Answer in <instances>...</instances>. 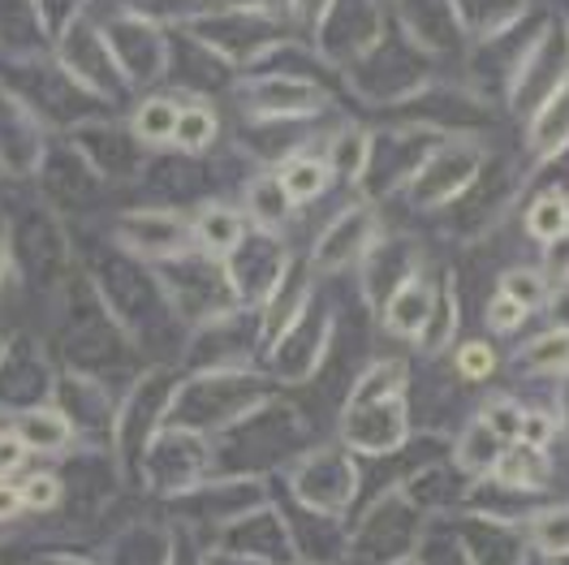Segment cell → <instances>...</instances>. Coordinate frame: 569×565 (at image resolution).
<instances>
[{"instance_id": "25", "label": "cell", "mask_w": 569, "mask_h": 565, "mask_svg": "<svg viewBox=\"0 0 569 565\" xmlns=\"http://www.w3.org/2000/svg\"><path fill=\"white\" fill-rule=\"evenodd\" d=\"M500 294H509V298L522 303L527 311L548 307V298H552V289L539 277V268H509V272H500Z\"/></svg>"}, {"instance_id": "36", "label": "cell", "mask_w": 569, "mask_h": 565, "mask_svg": "<svg viewBox=\"0 0 569 565\" xmlns=\"http://www.w3.org/2000/svg\"><path fill=\"white\" fill-rule=\"evenodd\" d=\"M389 565H423V562H419V557H410V553H406V557H392Z\"/></svg>"}, {"instance_id": "32", "label": "cell", "mask_w": 569, "mask_h": 565, "mask_svg": "<svg viewBox=\"0 0 569 565\" xmlns=\"http://www.w3.org/2000/svg\"><path fill=\"white\" fill-rule=\"evenodd\" d=\"M289 9V22L293 27H302V31H311V36H320L323 18H328V9H332V0H284Z\"/></svg>"}, {"instance_id": "9", "label": "cell", "mask_w": 569, "mask_h": 565, "mask_svg": "<svg viewBox=\"0 0 569 565\" xmlns=\"http://www.w3.org/2000/svg\"><path fill=\"white\" fill-rule=\"evenodd\" d=\"M527 151L535 165L557 160L569 151V70L557 78V87L531 108V126H527Z\"/></svg>"}, {"instance_id": "31", "label": "cell", "mask_w": 569, "mask_h": 565, "mask_svg": "<svg viewBox=\"0 0 569 565\" xmlns=\"http://www.w3.org/2000/svg\"><path fill=\"white\" fill-rule=\"evenodd\" d=\"M539 277L548 281V289H561V285H569V238H561V242H548V247H543Z\"/></svg>"}, {"instance_id": "18", "label": "cell", "mask_w": 569, "mask_h": 565, "mask_svg": "<svg viewBox=\"0 0 569 565\" xmlns=\"http://www.w3.org/2000/svg\"><path fill=\"white\" fill-rule=\"evenodd\" d=\"M513 363H518V371H527V376H566L569 371V328H548V333H539L535 341H527L522 350L513 354Z\"/></svg>"}, {"instance_id": "1", "label": "cell", "mask_w": 569, "mask_h": 565, "mask_svg": "<svg viewBox=\"0 0 569 565\" xmlns=\"http://www.w3.org/2000/svg\"><path fill=\"white\" fill-rule=\"evenodd\" d=\"M483 165H488V151L475 139H445L440 135L401 190H406L415 212H440L445 204L462 199L466 190L479 181Z\"/></svg>"}, {"instance_id": "16", "label": "cell", "mask_w": 569, "mask_h": 565, "mask_svg": "<svg viewBox=\"0 0 569 565\" xmlns=\"http://www.w3.org/2000/svg\"><path fill=\"white\" fill-rule=\"evenodd\" d=\"M500 449H505V440H500L497 432H492V427L475 415V419H466V427L458 432V445H453V466H458L462 475H470V479H483V475H492Z\"/></svg>"}, {"instance_id": "30", "label": "cell", "mask_w": 569, "mask_h": 565, "mask_svg": "<svg viewBox=\"0 0 569 565\" xmlns=\"http://www.w3.org/2000/svg\"><path fill=\"white\" fill-rule=\"evenodd\" d=\"M18 496H22V509H52L61 500V484L57 475H31L18 484Z\"/></svg>"}, {"instance_id": "12", "label": "cell", "mask_w": 569, "mask_h": 565, "mask_svg": "<svg viewBox=\"0 0 569 565\" xmlns=\"http://www.w3.org/2000/svg\"><path fill=\"white\" fill-rule=\"evenodd\" d=\"M548 479H552V458L548 449H535L527 440H509L500 449L497 466H492V484L505 493H548Z\"/></svg>"}, {"instance_id": "19", "label": "cell", "mask_w": 569, "mask_h": 565, "mask_svg": "<svg viewBox=\"0 0 569 565\" xmlns=\"http://www.w3.org/2000/svg\"><path fill=\"white\" fill-rule=\"evenodd\" d=\"M247 220H254L259 229H281L284 220H289V212H293V204H289V195H284L281 177L277 174H259L247 181Z\"/></svg>"}, {"instance_id": "37", "label": "cell", "mask_w": 569, "mask_h": 565, "mask_svg": "<svg viewBox=\"0 0 569 565\" xmlns=\"http://www.w3.org/2000/svg\"><path fill=\"white\" fill-rule=\"evenodd\" d=\"M4 264H9V255H4V242H0V281H4Z\"/></svg>"}, {"instance_id": "28", "label": "cell", "mask_w": 569, "mask_h": 565, "mask_svg": "<svg viewBox=\"0 0 569 565\" xmlns=\"http://www.w3.org/2000/svg\"><path fill=\"white\" fill-rule=\"evenodd\" d=\"M483 316H488V328H492V333L509 337V333H518V328L527 324V316H531V311H527L522 303H513L509 294H500V289H497V294L488 298V311H483Z\"/></svg>"}, {"instance_id": "11", "label": "cell", "mask_w": 569, "mask_h": 565, "mask_svg": "<svg viewBox=\"0 0 569 565\" xmlns=\"http://www.w3.org/2000/svg\"><path fill=\"white\" fill-rule=\"evenodd\" d=\"M190 238H194V250L203 259H216L224 264L233 250L247 242V216L229 204H203L199 216L190 220Z\"/></svg>"}, {"instance_id": "26", "label": "cell", "mask_w": 569, "mask_h": 565, "mask_svg": "<svg viewBox=\"0 0 569 565\" xmlns=\"http://www.w3.org/2000/svg\"><path fill=\"white\" fill-rule=\"evenodd\" d=\"M453 367H458V376L470 380V385H483V380H492L500 367V354L488 346V341H462L458 354H453Z\"/></svg>"}, {"instance_id": "22", "label": "cell", "mask_w": 569, "mask_h": 565, "mask_svg": "<svg viewBox=\"0 0 569 565\" xmlns=\"http://www.w3.org/2000/svg\"><path fill=\"white\" fill-rule=\"evenodd\" d=\"M178 108L181 100L173 96H147L134 117H130V130L142 147H173V126H178Z\"/></svg>"}, {"instance_id": "5", "label": "cell", "mask_w": 569, "mask_h": 565, "mask_svg": "<svg viewBox=\"0 0 569 565\" xmlns=\"http://www.w3.org/2000/svg\"><path fill=\"white\" fill-rule=\"evenodd\" d=\"M380 238V216L371 204H350L323 225V234L316 238V250H311V268L320 277H337L346 268H355L367 250L376 247Z\"/></svg>"}, {"instance_id": "29", "label": "cell", "mask_w": 569, "mask_h": 565, "mask_svg": "<svg viewBox=\"0 0 569 565\" xmlns=\"http://www.w3.org/2000/svg\"><path fill=\"white\" fill-rule=\"evenodd\" d=\"M557 415L552 410H535V406H522V424H518V440H527L535 449H548L552 440H557Z\"/></svg>"}, {"instance_id": "20", "label": "cell", "mask_w": 569, "mask_h": 565, "mask_svg": "<svg viewBox=\"0 0 569 565\" xmlns=\"http://www.w3.org/2000/svg\"><path fill=\"white\" fill-rule=\"evenodd\" d=\"M458 337V281H453V272H445L440 281H436V307H431V319H427V328L419 333V350L423 354H440L449 341Z\"/></svg>"}, {"instance_id": "15", "label": "cell", "mask_w": 569, "mask_h": 565, "mask_svg": "<svg viewBox=\"0 0 569 565\" xmlns=\"http://www.w3.org/2000/svg\"><path fill=\"white\" fill-rule=\"evenodd\" d=\"M367 160H371V130L362 126H341L328 135V147H323V165L332 169V177L350 181V186H362L367 177Z\"/></svg>"}, {"instance_id": "21", "label": "cell", "mask_w": 569, "mask_h": 565, "mask_svg": "<svg viewBox=\"0 0 569 565\" xmlns=\"http://www.w3.org/2000/svg\"><path fill=\"white\" fill-rule=\"evenodd\" d=\"M522 225H527V238L543 242V247L569 238V195L566 190H543V195H535L531 204H527Z\"/></svg>"}, {"instance_id": "33", "label": "cell", "mask_w": 569, "mask_h": 565, "mask_svg": "<svg viewBox=\"0 0 569 565\" xmlns=\"http://www.w3.org/2000/svg\"><path fill=\"white\" fill-rule=\"evenodd\" d=\"M22 462H27V445L13 436V427H9V432H0V479H4V475H13Z\"/></svg>"}, {"instance_id": "27", "label": "cell", "mask_w": 569, "mask_h": 565, "mask_svg": "<svg viewBox=\"0 0 569 565\" xmlns=\"http://www.w3.org/2000/svg\"><path fill=\"white\" fill-rule=\"evenodd\" d=\"M479 419L497 432L500 440L509 445V440H518V424H522V406L513 402V397H492L483 410H479Z\"/></svg>"}, {"instance_id": "3", "label": "cell", "mask_w": 569, "mask_h": 565, "mask_svg": "<svg viewBox=\"0 0 569 565\" xmlns=\"http://www.w3.org/2000/svg\"><path fill=\"white\" fill-rule=\"evenodd\" d=\"M289 488L293 496L316 509V514H346L350 500L358 496V462L350 458L346 445H323V449H311L307 458L289 470Z\"/></svg>"}, {"instance_id": "10", "label": "cell", "mask_w": 569, "mask_h": 565, "mask_svg": "<svg viewBox=\"0 0 569 565\" xmlns=\"http://www.w3.org/2000/svg\"><path fill=\"white\" fill-rule=\"evenodd\" d=\"M449 9H453L458 36H466L479 48L505 39L527 18V0H449Z\"/></svg>"}, {"instance_id": "34", "label": "cell", "mask_w": 569, "mask_h": 565, "mask_svg": "<svg viewBox=\"0 0 569 565\" xmlns=\"http://www.w3.org/2000/svg\"><path fill=\"white\" fill-rule=\"evenodd\" d=\"M18 509H22V496H18V488L0 479V523H9Z\"/></svg>"}, {"instance_id": "35", "label": "cell", "mask_w": 569, "mask_h": 565, "mask_svg": "<svg viewBox=\"0 0 569 565\" xmlns=\"http://www.w3.org/2000/svg\"><path fill=\"white\" fill-rule=\"evenodd\" d=\"M561 424L569 427V371L561 376Z\"/></svg>"}, {"instance_id": "23", "label": "cell", "mask_w": 569, "mask_h": 565, "mask_svg": "<svg viewBox=\"0 0 569 565\" xmlns=\"http://www.w3.org/2000/svg\"><path fill=\"white\" fill-rule=\"evenodd\" d=\"M220 135V117H216V108L208 100H181L178 108V126H173V147L178 151H190V156H199V151H208Z\"/></svg>"}, {"instance_id": "17", "label": "cell", "mask_w": 569, "mask_h": 565, "mask_svg": "<svg viewBox=\"0 0 569 565\" xmlns=\"http://www.w3.org/2000/svg\"><path fill=\"white\" fill-rule=\"evenodd\" d=\"M277 177H281L284 195H289L293 208H298V204H316L323 190L332 186V169L323 165V156H316V151H293V156H284Z\"/></svg>"}, {"instance_id": "14", "label": "cell", "mask_w": 569, "mask_h": 565, "mask_svg": "<svg viewBox=\"0 0 569 565\" xmlns=\"http://www.w3.org/2000/svg\"><path fill=\"white\" fill-rule=\"evenodd\" d=\"M13 436L27 445V454H61L73 445V424L52 406H31L13 419Z\"/></svg>"}, {"instance_id": "2", "label": "cell", "mask_w": 569, "mask_h": 565, "mask_svg": "<svg viewBox=\"0 0 569 565\" xmlns=\"http://www.w3.org/2000/svg\"><path fill=\"white\" fill-rule=\"evenodd\" d=\"M410 440V402L401 393H380V397H362L346 402L341 415V445L362 458H389Z\"/></svg>"}, {"instance_id": "13", "label": "cell", "mask_w": 569, "mask_h": 565, "mask_svg": "<svg viewBox=\"0 0 569 565\" xmlns=\"http://www.w3.org/2000/svg\"><path fill=\"white\" fill-rule=\"evenodd\" d=\"M431 307H436V281H427L423 272H419V277H410L380 307V319H385V328H389L392 337L419 341V333H423L427 319H431Z\"/></svg>"}, {"instance_id": "7", "label": "cell", "mask_w": 569, "mask_h": 565, "mask_svg": "<svg viewBox=\"0 0 569 565\" xmlns=\"http://www.w3.org/2000/svg\"><path fill=\"white\" fill-rule=\"evenodd\" d=\"M358 268H362V298L380 311L401 285L423 272V250L410 238H376V247L358 259Z\"/></svg>"}, {"instance_id": "24", "label": "cell", "mask_w": 569, "mask_h": 565, "mask_svg": "<svg viewBox=\"0 0 569 565\" xmlns=\"http://www.w3.org/2000/svg\"><path fill=\"white\" fill-rule=\"evenodd\" d=\"M531 544L552 562L569 553V505H548V509H535L531 518Z\"/></svg>"}, {"instance_id": "6", "label": "cell", "mask_w": 569, "mask_h": 565, "mask_svg": "<svg viewBox=\"0 0 569 565\" xmlns=\"http://www.w3.org/2000/svg\"><path fill=\"white\" fill-rule=\"evenodd\" d=\"M385 31H389V22L376 0H332L316 39L332 66H355L358 57H367L376 48V39Z\"/></svg>"}, {"instance_id": "4", "label": "cell", "mask_w": 569, "mask_h": 565, "mask_svg": "<svg viewBox=\"0 0 569 565\" xmlns=\"http://www.w3.org/2000/svg\"><path fill=\"white\" fill-rule=\"evenodd\" d=\"M238 96L254 121H307L332 105V96L307 73H254L238 87Z\"/></svg>"}, {"instance_id": "8", "label": "cell", "mask_w": 569, "mask_h": 565, "mask_svg": "<svg viewBox=\"0 0 569 565\" xmlns=\"http://www.w3.org/2000/svg\"><path fill=\"white\" fill-rule=\"evenodd\" d=\"M117 242L139 250L142 259H186L194 250L190 220L178 212H130L117 225Z\"/></svg>"}, {"instance_id": "38", "label": "cell", "mask_w": 569, "mask_h": 565, "mask_svg": "<svg viewBox=\"0 0 569 565\" xmlns=\"http://www.w3.org/2000/svg\"><path fill=\"white\" fill-rule=\"evenodd\" d=\"M548 565H569V553H561V557H552Z\"/></svg>"}]
</instances>
